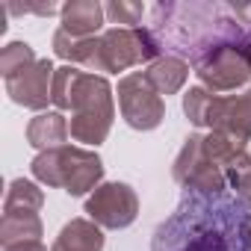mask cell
I'll list each match as a JSON object with an SVG mask.
<instances>
[{
    "mask_svg": "<svg viewBox=\"0 0 251 251\" xmlns=\"http://www.w3.org/2000/svg\"><path fill=\"white\" fill-rule=\"evenodd\" d=\"M3 251H45V245L39 239H27V242H9L3 245Z\"/></svg>",
    "mask_w": 251,
    "mask_h": 251,
    "instance_id": "19",
    "label": "cell"
},
{
    "mask_svg": "<svg viewBox=\"0 0 251 251\" xmlns=\"http://www.w3.org/2000/svg\"><path fill=\"white\" fill-rule=\"evenodd\" d=\"M148 83L157 89V92H177L186 80V65L177 59V56H166V59H157L148 71H145Z\"/></svg>",
    "mask_w": 251,
    "mask_h": 251,
    "instance_id": "14",
    "label": "cell"
},
{
    "mask_svg": "<svg viewBox=\"0 0 251 251\" xmlns=\"http://www.w3.org/2000/svg\"><path fill=\"white\" fill-rule=\"evenodd\" d=\"M30 62H36V53H33V48L27 42H9L3 48V53H0V71H3V77L21 71Z\"/></svg>",
    "mask_w": 251,
    "mask_h": 251,
    "instance_id": "17",
    "label": "cell"
},
{
    "mask_svg": "<svg viewBox=\"0 0 251 251\" xmlns=\"http://www.w3.org/2000/svg\"><path fill=\"white\" fill-rule=\"evenodd\" d=\"M103 6L95 0H80V3H68L62 6V27L68 36L74 39H92V33H98V27L103 24Z\"/></svg>",
    "mask_w": 251,
    "mask_h": 251,
    "instance_id": "11",
    "label": "cell"
},
{
    "mask_svg": "<svg viewBox=\"0 0 251 251\" xmlns=\"http://www.w3.org/2000/svg\"><path fill=\"white\" fill-rule=\"evenodd\" d=\"M151 251H251V204L227 192L186 189Z\"/></svg>",
    "mask_w": 251,
    "mask_h": 251,
    "instance_id": "1",
    "label": "cell"
},
{
    "mask_svg": "<svg viewBox=\"0 0 251 251\" xmlns=\"http://www.w3.org/2000/svg\"><path fill=\"white\" fill-rule=\"evenodd\" d=\"M39 207H42V192L30 180H12L3 213H36Z\"/></svg>",
    "mask_w": 251,
    "mask_h": 251,
    "instance_id": "16",
    "label": "cell"
},
{
    "mask_svg": "<svg viewBox=\"0 0 251 251\" xmlns=\"http://www.w3.org/2000/svg\"><path fill=\"white\" fill-rule=\"evenodd\" d=\"M86 213L106 227H124L136 216V195L124 183H106L86 201Z\"/></svg>",
    "mask_w": 251,
    "mask_h": 251,
    "instance_id": "8",
    "label": "cell"
},
{
    "mask_svg": "<svg viewBox=\"0 0 251 251\" xmlns=\"http://www.w3.org/2000/svg\"><path fill=\"white\" fill-rule=\"evenodd\" d=\"M151 36L160 50H172L201 68L230 48H245L251 24L242 21L236 3H157L151 9Z\"/></svg>",
    "mask_w": 251,
    "mask_h": 251,
    "instance_id": "2",
    "label": "cell"
},
{
    "mask_svg": "<svg viewBox=\"0 0 251 251\" xmlns=\"http://www.w3.org/2000/svg\"><path fill=\"white\" fill-rule=\"evenodd\" d=\"M50 74H53V65L48 59H36L30 65H24L21 71L3 77L6 80V92H9V98L15 103L30 106V109H42L50 100V89H48Z\"/></svg>",
    "mask_w": 251,
    "mask_h": 251,
    "instance_id": "9",
    "label": "cell"
},
{
    "mask_svg": "<svg viewBox=\"0 0 251 251\" xmlns=\"http://www.w3.org/2000/svg\"><path fill=\"white\" fill-rule=\"evenodd\" d=\"M68 136V124L59 112H48V115H36L27 127V139L33 148H53Z\"/></svg>",
    "mask_w": 251,
    "mask_h": 251,
    "instance_id": "13",
    "label": "cell"
},
{
    "mask_svg": "<svg viewBox=\"0 0 251 251\" xmlns=\"http://www.w3.org/2000/svg\"><path fill=\"white\" fill-rule=\"evenodd\" d=\"M0 233H3V245L39 239V236H42V222H39L36 213H3Z\"/></svg>",
    "mask_w": 251,
    "mask_h": 251,
    "instance_id": "15",
    "label": "cell"
},
{
    "mask_svg": "<svg viewBox=\"0 0 251 251\" xmlns=\"http://www.w3.org/2000/svg\"><path fill=\"white\" fill-rule=\"evenodd\" d=\"M183 109L195 124L227 130L236 142L251 136V89L236 98H210L204 89H192L183 98Z\"/></svg>",
    "mask_w": 251,
    "mask_h": 251,
    "instance_id": "6",
    "label": "cell"
},
{
    "mask_svg": "<svg viewBox=\"0 0 251 251\" xmlns=\"http://www.w3.org/2000/svg\"><path fill=\"white\" fill-rule=\"evenodd\" d=\"M74 121H71V136L80 142H100L109 130L112 121V100H109V86L103 77L95 74H77L74 89H71V106Z\"/></svg>",
    "mask_w": 251,
    "mask_h": 251,
    "instance_id": "4",
    "label": "cell"
},
{
    "mask_svg": "<svg viewBox=\"0 0 251 251\" xmlns=\"http://www.w3.org/2000/svg\"><path fill=\"white\" fill-rule=\"evenodd\" d=\"M33 175L50 186H62L68 195H83L100 177V160L80 148H53L33 160Z\"/></svg>",
    "mask_w": 251,
    "mask_h": 251,
    "instance_id": "5",
    "label": "cell"
},
{
    "mask_svg": "<svg viewBox=\"0 0 251 251\" xmlns=\"http://www.w3.org/2000/svg\"><path fill=\"white\" fill-rule=\"evenodd\" d=\"M53 50H56V56H62L68 62H80V65H89L98 71H124L130 65L154 59L160 53V45L151 36V30H139V27L109 30L98 39L95 36L74 39L65 30H56Z\"/></svg>",
    "mask_w": 251,
    "mask_h": 251,
    "instance_id": "3",
    "label": "cell"
},
{
    "mask_svg": "<svg viewBox=\"0 0 251 251\" xmlns=\"http://www.w3.org/2000/svg\"><path fill=\"white\" fill-rule=\"evenodd\" d=\"M103 248V236L95 225L77 219L71 225L62 227L59 239L53 242V251H100Z\"/></svg>",
    "mask_w": 251,
    "mask_h": 251,
    "instance_id": "12",
    "label": "cell"
},
{
    "mask_svg": "<svg viewBox=\"0 0 251 251\" xmlns=\"http://www.w3.org/2000/svg\"><path fill=\"white\" fill-rule=\"evenodd\" d=\"M118 100H121V112L127 118V124L136 130H151L163 118V103L157 98V89L148 83L142 71L118 83Z\"/></svg>",
    "mask_w": 251,
    "mask_h": 251,
    "instance_id": "7",
    "label": "cell"
},
{
    "mask_svg": "<svg viewBox=\"0 0 251 251\" xmlns=\"http://www.w3.org/2000/svg\"><path fill=\"white\" fill-rule=\"evenodd\" d=\"M248 56H251V39H248Z\"/></svg>",
    "mask_w": 251,
    "mask_h": 251,
    "instance_id": "20",
    "label": "cell"
},
{
    "mask_svg": "<svg viewBox=\"0 0 251 251\" xmlns=\"http://www.w3.org/2000/svg\"><path fill=\"white\" fill-rule=\"evenodd\" d=\"M201 83H207L216 92L225 89H236L251 77V56H248V45L245 48H230L219 56H213L207 65L198 68Z\"/></svg>",
    "mask_w": 251,
    "mask_h": 251,
    "instance_id": "10",
    "label": "cell"
},
{
    "mask_svg": "<svg viewBox=\"0 0 251 251\" xmlns=\"http://www.w3.org/2000/svg\"><path fill=\"white\" fill-rule=\"evenodd\" d=\"M103 12H106V18H109L112 24L133 27V24H139L145 6H142V3H124V0H115V3H106V6H103Z\"/></svg>",
    "mask_w": 251,
    "mask_h": 251,
    "instance_id": "18",
    "label": "cell"
}]
</instances>
